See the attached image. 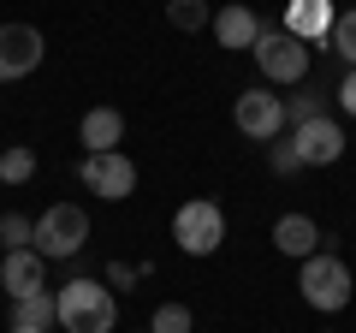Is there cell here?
I'll return each mask as SVG.
<instances>
[{"label": "cell", "mask_w": 356, "mask_h": 333, "mask_svg": "<svg viewBox=\"0 0 356 333\" xmlns=\"http://www.w3.org/2000/svg\"><path fill=\"white\" fill-rule=\"evenodd\" d=\"M267 161H273V173H280V179H285V173H303V166H297V155H291V143H267Z\"/></svg>", "instance_id": "23"}, {"label": "cell", "mask_w": 356, "mask_h": 333, "mask_svg": "<svg viewBox=\"0 0 356 333\" xmlns=\"http://www.w3.org/2000/svg\"><path fill=\"white\" fill-rule=\"evenodd\" d=\"M0 304H6V292H0Z\"/></svg>", "instance_id": "25"}, {"label": "cell", "mask_w": 356, "mask_h": 333, "mask_svg": "<svg viewBox=\"0 0 356 333\" xmlns=\"http://www.w3.org/2000/svg\"><path fill=\"white\" fill-rule=\"evenodd\" d=\"M77 143H83V155H113L125 143V114L119 107H89L83 125H77Z\"/></svg>", "instance_id": "13"}, {"label": "cell", "mask_w": 356, "mask_h": 333, "mask_svg": "<svg viewBox=\"0 0 356 333\" xmlns=\"http://www.w3.org/2000/svg\"><path fill=\"white\" fill-rule=\"evenodd\" d=\"M309 119H321V90H303V95H291V102H285V131L309 125Z\"/></svg>", "instance_id": "21"}, {"label": "cell", "mask_w": 356, "mask_h": 333, "mask_svg": "<svg viewBox=\"0 0 356 333\" xmlns=\"http://www.w3.org/2000/svg\"><path fill=\"white\" fill-rule=\"evenodd\" d=\"M0 292L13 297V304L48 292V262H42L36 250H6V256H0Z\"/></svg>", "instance_id": "11"}, {"label": "cell", "mask_w": 356, "mask_h": 333, "mask_svg": "<svg viewBox=\"0 0 356 333\" xmlns=\"http://www.w3.org/2000/svg\"><path fill=\"white\" fill-rule=\"evenodd\" d=\"M42 54H48V42H42L36 24H0V84L30 77L42 65Z\"/></svg>", "instance_id": "9"}, {"label": "cell", "mask_w": 356, "mask_h": 333, "mask_svg": "<svg viewBox=\"0 0 356 333\" xmlns=\"http://www.w3.org/2000/svg\"><path fill=\"white\" fill-rule=\"evenodd\" d=\"M30 179H36V149L13 143V149L0 155V185H30Z\"/></svg>", "instance_id": "16"}, {"label": "cell", "mask_w": 356, "mask_h": 333, "mask_svg": "<svg viewBox=\"0 0 356 333\" xmlns=\"http://www.w3.org/2000/svg\"><path fill=\"white\" fill-rule=\"evenodd\" d=\"M166 24L172 30H202V24H214V13H208L202 0H172L166 6Z\"/></svg>", "instance_id": "19"}, {"label": "cell", "mask_w": 356, "mask_h": 333, "mask_svg": "<svg viewBox=\"0 0 356 333\" xmlns=\"http://www.w3.org/2000/svg\"><path fill=\"white\" fill-rule=\"evenodd\" d=\"M0 244L6 250H36V220L30 215H0Z\"/></svg>", "instance_id": "17"}, {"label": "cell", "mask_w": 356, "mask_h": 333, "mask_svg": "<svg viewBox=\"0 0 356 333\" xmlns=\"http://www.w3.org/2000/svg\"><path fill=\"white\" fill-rule=\"evenodd\" d=\"M54 309H60V327L65 333H113V321H119L113 286H107V280H89V274L65 280L60 292H54Z\"/></svg>", "instance_id": "1"}, {"label": "cell", "mask_w": 356, "mask_h": 333, "mask_svg": "<svg viewBox=\"0 0 356 333\" xmlns=\"http://www.w3.org/2000/svg\"><path fill=\"white\" fill-rule=\"evenodd\" d=\"M339 107L356 119V72H344V84H339Z\"/></svg>", "instance_id": "24"}, {"label": "cell", "mask_w": 356, "mask_h": 333, "mask_svg": "<svg viewBox=\"0 0 356 333\" xmlns=\"http://www.w3.org/2000/svg\"><path fill=\"white\" fill-rule=\"evenodd\" d=\"M143 274H149V262H137V268H131V262H107L102 280H107V286H137Z\"/></svg>", "instance_id": "22"}, {"label": "cell", "mask_w": 356, "mask_h": 333, "mask_svg": "<svg viewBox=\"0 0 356 333\" xmlns=\"http://www.w3.org/2000/svg\"><path fill=\"white\" fill-rule=\"evenodd\" d=\"M273 250H280V256L309 262V256H321V250L339 256V238L321 232V220H309V215H280V220H273Z\"/></svg>", "instance_id": "10"}, {"label": "cell", "mask_w": 356, "mask_h": 333, "mask_svg": "<svg viewBox=\"0 0 356 333\" xmlns=\"http://www.w3.org/2000/svg\"><path fill=\"white\" fill-rule=\"evenodd\" d=\"M196 327V316H191V304H161L149 316V333H191Z\"/></svg>", "instance_id": "18"}, {"label": "cell", "mask_w": 356, "mask_h": 333, "mask_svg": "<svg viewBox=\"0 0 356 333\" xmlns=\"http://www.w3.org/2000/svg\"><path fill=\"white\" fill-rule=\"evenodd\" d=\"M327 48L356 72V6H350V13H339V24H332V42H327Z\"/></svg>", "instance_id": "20"}, {"label": "cell", "mask_w": 356, "mask_h": 333, "mask_svg": "<svg viewBox=\"0 0 356 333\" xmlns=\"http://www.w3.org/2000/svg\"><path fill=\"white\" fill-rule=\"evenodd\" d=\"M13 333H24V327H13Z\"/></svg>", "instance_id": "26"}, {"label": "cell", "mask_w": 356, "mask_h": 333, "mask_svg": "<svg viewBox=\"0 0 356 333\" xmlns=\"http://www.w3.org/2000/svg\"><path fill=\"white\" fill-rule=\"evenodd\" d=\"M13 327H24V333H48V327H60V309H54V292L18 297V304H13Z\"/></svg>", "instance_id": "15"}, {"label": "cell", "mask_w": 356, "mask_h": 333, "mask_svg": "<svg viewBox=\"0 0 356 333\" xmlns=\"http://www.w3.org/2000/svg\"><path fill=\"white\" fill-rule=\"evenodd\" d=\"M250 60H255V72H261L267 90H273V84H303L309 77V48L291 36V30H280V24H261Z\"/></svg>", "instance_id": "2"}, {"label": "cell", "mask_w": 356, "mask_h": 333, "mask_svg": "<svg viewBox=\"0 0 356 333\" xmlns=\"http://www.w3.org/2000/svg\"><path fill=\"white\" fill-rule=\"evenodd\" d=\"M297 292H303L309 309H321V316H339V309L350 304L356 280H350V268H344L332 250H321V256H309L303 268H297Z\"/></svg>", "instance_id": "4"}, {"label": "cell", "mask_w": 356, "mask_h": 333, "mask_svg": "<svg viewBox=\"0 0 356 333\" xmlns=\"http://www.w3.org/2000/svg\"><path fill=\"white\" fill-rule=\"evenodd\" d=\"M77 179H83V191L102 196V203H125V196L137 191V161H131L125 149H113V155H83V161H77Z\"/></svg>", "instance_id": "7"}, {"label": "cell", "mask_w": 356, "mask_h": 333, "mask_svg": "<svg viewBox=\"0 0 356 333\" xmlns=\"http://www.w3.org/2000/svg\"><path fill=\"white\" fill-rule=\"evenodd\" d=\"M285 143H291V155H297V166H332L344 155V125L339 119H309V125H297V131H285Z\"/></svg>", "instance_id": "8"}, {"label": "cell", "mask_w": 356, "mask_h": 333, "mask_svg": "<svg viewBox=\"0 0 356 333\" xmlns=\"http://www.w3.org/2000/svg\"><path fill=\"white\" fill-rule=\"evenodd\" d=\"M255 36H261V18H255L250 6H226V13H214V42L226 54H250Z\"/></svg>", "instance_id": "14"}, {"label": "cell", "mask_w": 356, "mask_h": 333, "mask_svg": "<svg viewBox=\"0 0 356 333\" xmlns=\"http://www.w3.org/2000/svg\"><path fill=\"white\" fill-rule=\"evenodd\" d=\"M232 125H238L243 137H255V143H280L285 137V95H273L267 84L243 90L238 107H232Z\"/></svg>", "instance_id": "6"}, {"label": "cell", "mask_w": 356, "mask_h": 333, "mask_svg": "<svg viewBox=\"0 0 356 333\" xmlns=\"http://www.w3.org/2000/svg\"><path fill=\"white\" fill-rule=\"evenodd\" d=\"M332 24H339V13H332L327 0H291L280 30H291L303 48H321V42H332Z\"/></svg>", "instance_id": "12"}, {"label": "cell", "mask_w": 356, "mask_h": 333, "mask_svg": "<svg viewBox=\"0 0 356 333\" xmlns=\"http://www.w3.org/2000/svg\"><path fill=\"white\" fill-rule=\"evenodd\" d=\"M172 244L184 250V256H214L220 244H226V208L208 203V196L178 203V215H172Z\"/></svg>", "instance_id": "5"}, {"label": "cell", "mask_w": 356, "mask_h": 333, "mask_svg": "<svg viewBox=\"0 0 356 333\" xmlns=\"http://www.w3.org/2000/svg\"><path fill=\"white\" fill-rule=\"evenodd\" d=\"M83 244H89V215H83V203H54V208H42V220H36V256H42V262H72V256H83Z\"/></svg>", "instance_id": "3"}]
</instances>
